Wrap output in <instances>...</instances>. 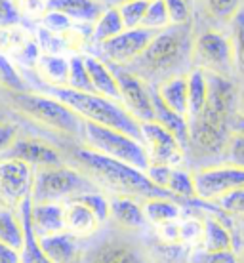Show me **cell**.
<instances>
[{
	"mask_svg": "<svg viewBox=\"0 0 244 263\" xmlns=\"http://www.w3.org/2000/svg\"><path fill=\"white\" fill-rule=\"evenodd\" d=\"M65 162L84 172L107 197H130L136 200L147 198H174L168 191L153 185L143 170L109 158L80 143L60 145ZM176 200V198H174Z\"/></svg>",
	"mask_w": 244,
	"mask_h": 263,
	"instance_id": "1",
	"label": "cell"
},
{
	"mask_svg": "<svg viewBox=\"0 0 244 263\" xmlns=\"http://www.w3.org/2000/svg\"><path fill=\"white\" fill-rule=\"evenodd\" d=\"M193 29L187 25H170L153 33L145 50L126 69L138 74L147 84H159L174 74H185L191 69Z\"/></svg>",
	"mask_w": 244,
	"mask_h": 263,
	"instance_id": "2",
	"label": "cell"
},
{
	"mask_svg": "<svg viewBox=\"0 0 244 263\" xmlns=\"http://www.w3.org/2000/svg\"><path fill=\"white\" fill-rule=\"evenodd\" d=\"M2 101L8 107V111L13 112L15 117L53 136L55 138L53 143L58 147L63 143H80L84 120L65 103H61L60 99L42 92L25 90L15 93H2Z\"/></svg>",
	"mask_w": 244,
	"mask_h": 263,
	"instance_id": "3",
	"label": "cell"
},
{
	"mask_svg": "<svg viewBox=\"0 0 244 263\" xmlns=\"http://www.w3.org/2000/svg\"><path fill=\"white\" fill-rule=\"evenodd\" d=\"M36 86H39V92L60 99L61 103H65L71 111L77 112L84 122L120 130L141 141L139 122L120 105L119 101L103 98V96L93 92H77V90H71L67 86H50L42 84V82H39Z\"/></svg>",
	"mask_w": 244,
	"mask_h": 263,
	"instance_id": "4",
	"label": "cell"
},
{
	"mask_svg": "<svg viewBox=\"0 0 244 263\" xmlns=\"http://www.w3.org/2000/svg\"><path fill=\"white\" fill-rule=\"evenodd\" d=\"M145 233H130L105 223L84 240L80 263H151Z\"/></svg>",
	"mask_w": 244,
	"mask_h": 263,
	"instance_id": "5",
	"label": "cell"
},
{
	"mask_svg": "<svg viewBox=\"0 0 244 263\" xmlns=\"http://www.w3.org/2000/svg\"><path fill=\"white\" fill-rule=\"evenodd\" d=\"M88 191H99L98 185L69 162L34 168L33 202H67Z\"/></svg>",
	"mask_w": 244,
	"mask_h": 263,
	"instance_id": "6",
	"label": "cell"
},
{
	"mask_svg": "<svg viewBox=\"0 0 244 263\" xmlns=\"http://www.w3.org/2000/svg\"><path fill=\"white\" fill-rule=\"evenodd\" d=\"M80 145H84V147L96 153H101L109 158L126 162V164L138 168V170L145 172V168L149 166L145 147L139 139L132 138V136H128L120 130L107 128V126L84 122Z\"/></svg>",
	"mask_w": 244,
	"mask_h": 263,
	"instance_id": "7",
	"label": "cell"
},
{
	"mask_svg": "<svg viewBox=\"0 0 244 263\" xmlns=\"http://www.w3.org/2000/svg\"><path fill=\"white\" fill-rule=\"evenodd\" d=\"M191 65L204 72H214L221 77L235 79L233 50L229 34L219 29H204L193 36Z\"/></svg>",
	"mask_w": 244,
	"mask_h": 263,
	"instance_id": "8",
	"label": "cell"
},
{
	"mask_svg": "<svg viewBox=\"0 0 244 263\" xmlns=\"http://www.w3.org/2000/svg\"><path fill=\"white\" fill-rule=\"evenodd\" d=\"M191 172L193 183H195V197L202 202H216L229 191L244 185L242 168L225 164V162L200 166Z\"/></svg>",
	"mask_w": 244,
	"mask_h": 263,
	"instance_id": "9",
	"label": "cell"
},
{
	"mask_svg": "<svg viewBox=\"0 0 244 263\" xmlns=\"http://www.w3.org/2000/svg\"><path fill=\"white\" fill-rule=\"evenodd\" d=\"M139 130H141V143L145 147L149 164L170 166V168L185 166L187 162L185 149L166 128L151 120V122H141Z\"/></svg>",
	"mask_w": 244,
	"mask_h": 263,
	"instance_id": "10",
	"label": "cell"
},
{
	"mask_svg": "<svg viewBox=\"0 0 244 263\" xmlns=\"http://www.w3.org/2000/svg\"><path fill=\"white\" fill-rule=\"evenodd\" d=\"M115 79L119 84L120 93V105L132 115L134 119L141 122H151L155 120L153 112V99H151V86L145 80H141L138 74L128 71L126 67H112Z\"/></svg>",
	"mask_w": 244,
	"mask_h": 263,
	"instance_id": "11",
	"label": "cell"
},
{
	"mask_svg": "<svg viewBox=\"0 0 244 263\" xmlns=\"http://www.w3.org/2000/svg\"><path fill=\"white\" fill-rule=\"evenodd\" d=\"M34 168L15 158H0V208L15 210L33 191Z\"/></svg>",
	"mask_w": 244,
	"mask_h": 263,
	"instance_id": "12",
	"label": "cell"
},
{
	"mask_svg": "<svg viewBox=\"0 0 244 263\" xmlns=\"http://www.w3.org/2000/svg\"><path fill=\"white\" fill-rule=\"evenodd\" d=\"M153 33L145 29H124L122 33L115 34L112 39L96 44L99 50V60L112 67H128L139 58V53L145 50Z\"/></svg>",
	"mask_w": 244,
	"mask_h": 263,
	"instance_id": "13",
	"label": "cell"
},
{
	"mask_svg": "<svg viewBox=\"0 0 244 263\" xmlns=\"http://www.w3.org/2000/svg\"><path fill=\"white\" fill-rule=\"evenodd\" d=\"M2 158H15L33 168H42V166H55L63 164L65 157L58 145L50 141L48 138H40L36 134H23L15 138L12 147L4 153Z\"/></svg>",
	"mask_w": 244,
	"mask_h": 263,
	"instance_id": "14",
	"label": "cell"
},
{
	"mask_svg": "<svg viewBox=\"0 0 244 263\" xmlns=\"http://www.w3.org/2000/svg\"><path fill=\"white\" fill-rule=\"evenodd\" d=\"M119 229L130 231V233H145L149 229L141 200L130 197H111L109 198V221Z\"/></svg>",
	"mask_w": 244,
	"mask_h": 263,
	"instance_id": "15",
	"label": "cell"
},
{
	"mask_svg": "<svg viewBox=\"0 0 244 263\" xmlns=\"http://www.w3.org/2000/svg\"><path fill=\"white\" fill-rule=\"evenodd\" d=\"M39 244L52 263H80L84 250V240L73 237L67 231L39 237Z\"/></svg>",
	"mask_w": 244,
	"mask_h": 263,
	"instance_id": "16",
	"label": "cell"
},
{
	"mask_svg": "<svg viewBox=\"0 0 244 263\" xmlns=\"http://www.w3.org/2000/svg\"><path fill=\"white\" fill-rule=\"evenodd\" d=\"M63 216H65V231L71 233L77 238H86L93 237L103 225L99 223V219L92 214L90 208H86L84 204L79 200H67L63 202Z\"/></svg>",
	"mask_w": 244,
	"mask_h": 263,
	"instance_id": "17",
	"label": "cell"
},
{
	"mask_svg": "<svg viewBox=\"0 0 244 263\" xmlns=\"http://www.w3.org/2000/svg\"><path fill=\"white\" fill-rule=\"evenodd\" d=\"M82 60H84L93 92L120 103L119 84H117V79H115V72H112L111 67L107 65L103 60H99L98 55H92V53H82Z\"/></svg>",
	"mask_w": 244,
	"mask_h": 263,
	"instance_id": "18",
	"label": "cell"
},
{
	"mask_svg": "<svg viewBox=\"0 0 244 263\" xmlns=\"http://www.w3.org/2000/svg\"><path fill=\"white\" fill-rule=\"evenodd\" d=\"M31 208H33V200L27 197L23 202L15 208L20 221L23 225V246L20 250V261L21 263H52L42 252L39 244V237L34 233L33 225H31Z\"/></svg>",
	"mask_w": 244,
	"mask_h": 263,
	"instance_id": "19",
	"label": "cell"
},
{
	"mask_svg": "<svg viewBox=\"0 0 244 263\" xmlns=\"http://www.w3.org/2000/svg\"><path fill=\"white\" fill-rule=\"evenodd\" d=\"M31 225L36 237H46V235L65 231L63 202H33Z\"/></svg>",
	"mask_w": 244,
	"mask_h": 263,
	"instance_id": "20",
	"label": "cell"
},
{
	"mask_svg": "<svg viewBox=\"0 0 244 263\" xmlns=\"http://www.w3.org/2000/svg\"><path fill=\"white\" fill-rule=\"evenodd\" d=\"M103 8V0H46V10L60 12L74 23L88 25H93Z\"/></svg>",
	"mask_w": 244,
	"mask_h": 263,
	"instance_id": "21",
	"label": "cell"
},
{
	"mask_svg": "<svg viewBox=\"0 0 244 263\" xmlns=\"http://www.w3.org/2000/svg\"><path fill=\"white\" fill-rule=\"evenodd\" d=\"M151 99H153L155 122H159L162 128H166V130L170 132L172 136L181 143V147L187 151V141H189V120L185 119V117H181V115H178V112H174L172 109H168V107L160 101V98L157 96V92H155L153 86H151Z\"/></svg>",
	"mask_w": 244,
	"mask_h": 263,
	"instance_id": "22",
	"label": "cell"
},
{
	"mask_svg": "<svg viewBox=\"0 0 244 263\" xmlns=\"http://www.w3.org/2000/svg\"><path fill=\"white\" fill-rule=\"evenodd\" d=\"M153 88L168 109L187 119V72L174 74L170 79L155 84Z\"/></svg>",
	"mask_w": 244,
	"mask_h": 263,
	"instance_id": "23",
	"label": "cell"
},
{
	"mask_svg": "<svg viewBox=\"0 0 244 263\" xmlns=\"http://www.w3.org/2000/svg\"><path fill=\"white\" fill-rule=\"evenodd\" d=\"M39 77V82L50 86H65L69 72V58L55 53H40L33 69Z\"/></svg>",
	"mask_w": 244,
	"mask_h": 263,
	"instance_id": "24",
	"label": "cell"
},
{
	"mask_svg": "<svg viewBox=\"0 0 244 263\" xmlns=\"http://www.w3.org/2000/svg\"><path fill=\"white\" fill-rule=\"evenodd\" d=\"M141 210L149 227H155L166 221L179 219L183 214V206L174 198H147L141 200Z\"/></svg>",
	"mask_w": 244,
	"mask_h": 263,
	"instance_id": "25",
	"label": "cell"
},
{
	"mask_svg": "<svg viewBox=\"0 0 244 263\" xmlns=\"http://www.w3.org/2000/svg\"><path fill=\"white\" fill-rule=\"evenodd\" d=\"M208 96V82H206V72L202 69L191 67L187 71V120L197 117L202 111Z\"/></svg>",
	"mask_w": 244,
	"mask_h": 263,
	"instance_id": "26",
	"label": "cell"
},
{
	"mask_svg": "<svg viewBox=\"0 0 244 263\" xmlns=\"http://www.w3.org/2000/svg\"><path fill=\"white\" fill-rule=\"evenodd\" d=\"M124 31V23L120 20V13L117 6H105L99 13V17L93 21L92 25V36L93 44L105 42V40L112 39L115 34H119Z\"/></svg>",
	"mask_w": 244,
	"mask_h": 263,
	"instance_id": "27",
	"label": "cell"
},
{
	"mask_svg": "<svg viewBox=\"0 0 244 263\" xmlns=\"http://www.w3.org/2000/svg\"><path fill=\"white\" fill-rule=\"evenodd\" d=\"M166 191L170 193L172 197L176 198L181 206L193 200L195 197V183H193V172L187 170L185 166H178V168H172L168 181H166Z\"/></svg>",
	"mask_w": 244,
	"mask_h": 263,
	"instance_id": "28",
	"label": "cell"
},
{
	"mask_svg": "<svg viewBox=\"0 0 244 263\" xmlns=\"http://www.w3.org/2000/svg\"><path fill=\"white\" fill-rule=\"evenodd\" d=\"M229 42L233 50L235 79L244 80V6L229 21Z\"/></svg>",
	"mask_w": 244,
	"mask_h": 263,
	"instance_id": "29",
	"label": "cell"
},
{
	"mask_svg": "<svg viewBox=\"0 0 244 263\" xmlns=\"http://www.w3.org/2000/svg\"><path fill=\"white\" fill-rule=\"evenodd\" d=\"M0 244L17 252L23 246V225L15 210L0 208Z\"/></svg>",
	"mask_w": 244,
	"mask_h": 263,
	"instance_id": "30",
	"label": "cell"
},
{
	"mask_svg": "<svg viewBox=\"0 0 244 263\" xmlns=\"http://www.w3.org/2000/svg\"><path fill=\"white\" fill-rule=\"evenodd\" d=\"M31 90L29 82L25 80L23 72L15 67L8 55L0 53V92L2 93H15Z\"/></svg>",
	"mask_w": 244,
	"mask_h": 263,
	"instance_id": "31",
	"label": "cell"
},
{
	"mask_svg": "<svg viewBox=\"0 0 244 263\" xmlns=\"http://www.w3.org/2000/svg\"><path fill=\"white\" fill-rule=\"evenodd\" d=\"M65 86L71 88V90H77V92H93L88 71H86L84 60H82V53H73L69 58V72H67Z\"/></svg>",
	"mask_w": 244,
	"mask_h": 263,
	"instance_id": "32",
	"label": "cell"
},
{
	"mask_svg": "<svg viewBox=\"0 0 244 263\" xmlns=\"http://www.w3.org/2000/svg\"><path fill=\"white\" fill-rule=\"evenodd\" d=\"M29 40H31V36L21 25L0 27V53H4L8 58H12L15 52H20Z\"/></svg>",
	"mask_w": 244,
	"mask_h": 263,
	"instance_id": "33",
	"label": "cell"
},
{
	"mask_svg": "<svg viewBox=\"0 0 244 263\" xmlns=\"http://www.w3.org/2000/svg\"><path fill=\"white\" fill-rule=\"evenodd\" d=\"M166 27H170V17L166 12L164 0H149V6H147L143 21H141V29L151 31V33H159Z\"/></svg>",
	"mask_w": 244,
	"mask_h": 263,
	"instance_id": "34",
	"label": "cell"
},
{
	"mask_svg": "<svg viewBox=\"0 0 244 263\" xmlns=\"http://www.w3.org/2000/svg\"><path fill=\"white\" fill-rule=\"evenodd\" d=\"M147 6H149V0H126V2L117 4L120 20L124 23V29H138V27H141Z\"/></svg>",
	"mask_w": 244,
	"mask_h": 263,
	"instance_id": "35",
	"label": "cell"
},
{
	"mask_svg": "<svg viewBox=\"0 0 244 263\" xmlns=\"http://www.w3.org/2000/svg\"><path fill=\"white\" fill-rule=\"evenodd\" d=\"M202 4H204V12L212 20L221 21V23H229L233 15L244 6L242 0H202Z\"/></svg>",
	"mask_w": 244,
	"mask_h": 263,
	"instance_id": "36",
	"label": "cell"
},
{
	"mask_svg": "<svg viewBox=\"0 0 244 263\" xmlns=\"http://www.w3.org/2000/svg\"><path fill=\"white\" fill-rule=\"evenodd\" d=\"M212 204H216L219 210L227 214V216H231L233 219L244 221V185L229 191L227 195H223V197L218 198L216 202Z\"/></svg>",
	"mask_w": 244,
	"mask_h": 263,
	"instance_id": "37",
	"label": "cell"
},
{
	"mask_svg": "<svg viewBox=\"0 0 244 263\" xmlns=\"http://www.w3.org/2000/svg\"><path fill=\"white\" fill-rule=\"evenodd\" d=\"M74 200H79V202L84 204L86 208H90L101 225H105L109 221V197H107L105 193L88 191L79 195V197H74Z\"/></svg>",
	"mask_w": 244,
	"mask_h": 263,
	"instance_id": "38",
	"label": "cell"
},
{
	"mask_svg": "<svg viewBox=\"0 0 244 263\" xmlns=\"http://www.w3.org/2000/svg\"><path fill=\"white\" fill-rule=\"evenodd\" d=\"M221 162L244 170V132H231L221 155Z\"/></svg>",
	"mask_w": 244,
	"mask_h": 263,
	"instance_id": "39",
	"label": "cell"
},
{
	"mask_svg": "<svg viewBox=\"0 0 244 263\" xmlns=\"http://www.w3.org/2000/svg\"><path fill=\"white\" fill-rule=\"evenodd\" d=\"M40 27H44L46 31L55 34H69L73 31L74 21H71L67 15H63L60 12L46 10V12L40 15Z\"/></svg>",
	"mask_w": 244,
	"mask_h": 263,
	"instance_id": "40",
	"label": "cell"
},
{
	"mask_svg": "<svg viewBox=\"0 0 244 263\" xmlns=\"http://www.w3.org/2000/svg\"><path fill=\"white\" fill-rule=\"evenodd\" d=\"M189 263H240V256L235 250L204 252L197 248V250L191 252Z\"/></svg>",
	"mask_w": 244,
	"mask_h": 263,
	"instance_id": "41",
	"label": "cell"
},
{
	"mask_svg": "<svg viewBox=\"0 0 244 263\" xmlns=\"http://www.w3.org/2000/svg\"><path fill=\"white\" fill-rule=\"evenodd\" d=\"M191 0H164L170 25H187L191 23Z\"/></svg>",
	"mask_w": 244,
	"mask_h": 263,
	"instance_id": "42",
	"label": "cell"
},
{
	"mask_svg": "<svg viewBox=\"0 0 244 263\" xmlns=\"http://www.w3.org/2000/svg\"><path fill=\"white\" fill-rule=\"evenodd\" d=\"M20 132H21L20 122H13L10 119L0 120V158L4 157V153L12 147L15 138L20 136Z\"/></svg>",
	"mask_w": 244,
	"mask_h": 263,
	"instance_id": "43",
	"label": "cell"
},
{
	"mask_svg": "<svg viewBox=\"0 0 244 263\" xmlns=\"http://www.w3.org/2000/svg\"><path fill=\"white\" fill-rule=\"evenodd\" d=\"M21 20L23 15L15 0H0V27L21 25Z\"/></svg>",
	"mask_w": 244,
	"mask_h": 263,
	"instance_id": "44",
	"label": "cell"
},
{
	"mask_svg": "<svg viewBox=\"0 0 244 263\" xmlns=\"http://www.w3.org/2000/svg\"><path fill=\"white\" fill-rule=\"evenodd\" d=\"M0 263H21L20 261V252L8 248L4 244H0Z\"/></svg>",
	"mask_w": 244,
	"mask_h": 263,
	"instance_id": "45",
	"label": "cell"
},
{
	"mask_svg": "<svg viewBox=\"0 0 244 263\" xmlns=\"http://www.w3.org/2000/svg\"><path fill=\"white\" fill-rule=\"evenodd\" d=\"M237 115L244 119V82L238 84V99H237Z\"/></svg>",
	"mask_w": 244,
	"mask_h": 263,
	"instance_id": "46",
	"label": "cell"
},
{
	"mask_svg": "<svg viewBox=\"0 0 244 263\" xmlns=\"http://www.w3.org/2000/svg\"><path fill=\"white\" fill-rule=\"evenodd\" d=\"M10 119V111H8V107L4 105V101L0 99V120H6Z\"/></svg>",
	"mask_w": 244,
	"mask_h": 263,
	"instance_id": "47",
	"label": "cell"
},
{
	"mask_svg": "<svg viewBox=\"0 0 244 263\" xmlns=\"http://www.w3.org/2000/svg\"><path fill=\"white\" fill-rule=\"evenodd\" d=\"M120 2H126V0H103L105 6H117V4H120Z\"/></svg>",
	"mask_w": 244,
	"mask_h": 263,
	"instance_id": "48",
	"label": "cell"
},
{
	"mask_svg": "<svg viewBox=\"0 0 244 263\" xmlns=\"http://www.w3.org/2000/svg\"><path fill=\"white\" fill-rule=\"evenodd\" d=\"M238 256H240V263H244V244L242 248H240V252H238Z\"/></svg>",
	"mask_w": 244,
	"mask_h": 263,
	"instance_id": "49",
	"label": "cell"
}]
</instances>
